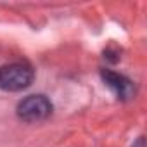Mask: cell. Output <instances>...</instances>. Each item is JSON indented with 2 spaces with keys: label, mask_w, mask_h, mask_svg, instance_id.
<instances>
[{
  "label": "cell",
  "mask_w": 147,
  "mask_h": 147,
  "mask_svg": "<svg viewBox=\"0 0 147 147\" xmlns=\"http://www.w3.org/2000/svg\"><path fill=\"white\" fill-rule=\"evenodd\" d=\"M33 82V69L24 62H11L0 67V88L5 92H19Z\"/></svg>",
  "instance_id": "1"
},
{
  "label": "cell",
  "mask_w": 147,
  "mask_h": 147,
  "mask_svg": "<svg viewBox=\"0 0 147 147\" xmlns=\"http://www.w3.org/2000/svg\"><path fill=\"white\" fill-rule=\"evenodd\" d=\"M50 113H52V104L43 95H30L24 100H21L18 106L19 118L28 123L42 121V119L49 118Z\"/></svg>",
  "instance_id": "2"
},
{
  "label": "cell",
  "mask_w": 147,
  "mask_h": 147,
  "mask_svg": "<svg viewBox=\"0 0 147 147\" xmlns=\"http://www.w3.org/2000/svg\"><path fill=\"white\" fill-rule=\"evenodd\" d=\"M102 78L106 82V85L121 99H128L131 94H133V85L128 78L118 75V73H113V71H102Z\"/></svg>",
  "instance_id": "3"
},
{
  "label": "cell",
  "mask_w": 147,
  "mask_h": 147,
  "mask_svg": "<svg viewBox=\"0 0 147 147\" xmlns=\"http://www.w3.org/2000/svg\"><path fill=\"white\" fill-rule=\"evenodd\" d=\"M133 147H144V138L140 137V138H138V140H137V142L133 144Z\"/></svg>",
  "instance_id": "4"
}]
</instances>
